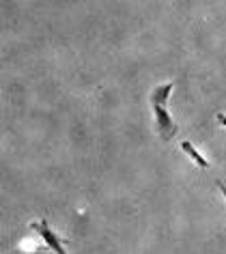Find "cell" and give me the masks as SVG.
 <instances>
[{
    "label": "cell",
    "mask_w": 226,
    "mask_h": 254,
    "mask_svg": "<svg viewBox=\"0 0 226 254\" xmlns=\"http://www.w3.org/2000/svg\"><path fill=\"white\" fill-rule=\"evenodd\" d=\"M174 88V82H166V84H160L151 91V110H153L155 117V125H158V134L162 136V140H170V138L177 134V123L168 112V99H170V93Z\"/></svg>",
    "instance_id": "1"
},
{
    "label": "cell",
    "mask_w": 226,
    "mask_h": 254,
    "mask_svg": "<svg viewBox=\"0 0 226 254\" xmlns=\"http://www.w3.org/2000/svg\"><path fill=\"white\" fill-rule=\"evenodd\" d=\"M216 121H218V123L222 125V127H226V114H224V112H218V114H216Z\"/></svg>",
    "instance_id": "4"
},
{
    "label": "cell",
    "mask_w": 226,
    "mask_h": 254,
    "mask_svg": "<svg viewBox=\"0 0 226 254\" xmlns=\"http://www.w3.org/2000/svg\"><path fill=\"white\" fill-rule=\"evenodd\" d=\"M218 190H220V192H222V196H224V200H226V186H224V183H222V181H218Z\"/></svg>",
    "instance_id": "5"
},
{
    "label": "cell",
    "mask_w": 226,
    "mask_h": 254,
    "mask_svg": "<svg viewBox=\"0 0 226 254\" xmlns=\"http://www.w3.org/2000/svg\"><path fill=\"white\" fill-rule=\"evenodd\" d=\"M30 228L39 235V237L43 239V244H46L48 250H52L54 254H69L65 250V241H62L58 235H56L52 228H50L48 220H39V222H30Z\"/></svg>",
    "instance_id": "2"
},
{
    "label": "cell",
    "mask_w": 226,
    "mask_h": 254,
    "mask_svg": "<svg viewBox=\"0 0 226 254\" xmlns=\"http://www.w3.org/2000/svg\"><path fill=\"white\" fill-rule=\"evenodd\" d=\"M181 151H183L185 155H190V160H192L194 164H196L198 168H209V160H207V157H205L203 153H200V151H198L196 147H194V144H192L190 140H183V142H181Z\"/></svg>",
    "instance_id": "3"
}]
</instances>
